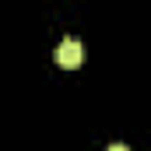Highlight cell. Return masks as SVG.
Listing matches in <instances>:
<instances>
[{
  "label": "cell",
  "mask_w": 151,
  "mask_h": 151,
  "mask_svg": "<svg viewBox=\"0 0 151 151\" xmlns=\"http://www.w3.org/2000/svg\"><path fill=\"white\" fill-rule=\"evenodd\" d=\"M81 60H84V46H81L77 39H63V42L56 46V63H60V67L74 70V67H81Z\"/></svg>",
  "instance_id": "cell-1"
},
{
  "label": "cell",
  "mask_w": 151,
  "mask_h": 151,
  "mask_svg": "<svg viewBox=\"0 0 151 151\" xmlns=\"http://www.w3.org/2000/svg\"><path fill=\"white\" fill-rule=\"evenodd\" d=\"M106 151H130V148H127V144H109Z\"/></svg>",
  "instance_id": "cell-2"
}]
</instances>
